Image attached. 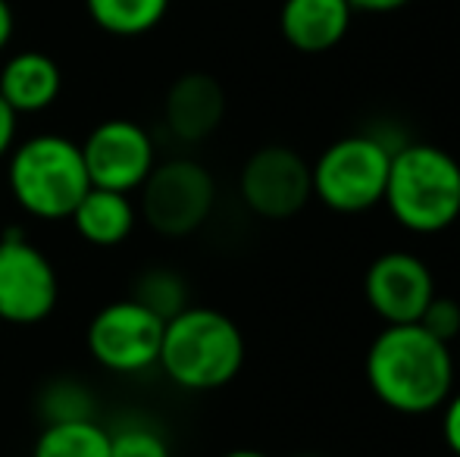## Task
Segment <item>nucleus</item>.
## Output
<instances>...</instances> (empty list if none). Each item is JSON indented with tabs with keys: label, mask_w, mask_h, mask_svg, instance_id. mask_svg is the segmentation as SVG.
<instances>
[{
	"label": "nucleus",
	"mask_w": 460,
	"mask_h": 457,
	"mask_svg": "<svg viewBox=\"0 0 460 457\" xmlns=\"http://www.w3.org/2000/svg\"><path fill=\"white\" fill-rule=\"evenodd\" d=\"M367 382L388 410L423 417L455 391V354L420 323L385 326L367 347Z\"/></svg>",
	"instance_id": "f257e3e1"
},
{
	"label": "nucleus",
	"mask_w": 460,
	"mask_h": 457,
	"mask_svg": "<svg viewBox=\"0 0 460 457\" xmlns=\"http://www.w3.org/2000/svg\"><path fill=\"white\" fill-rule=\"evenodd\" d=\"M157 366L185 391H217L242 373L244 336L229 313L188 304L166 320Z\"/></svg>",
	"instance_id": "f03ea898"
},
{
	"label": "nucleus",
	"mask_w": 460,
	"mask_h": 457,
	"mask_svg": "<svg viewBox=\"0 0 460 457\" xmlns=\"http://www.w3.org/2000/svg\"><path fill=\"white\" fill-rule=\"evenodd\" d=\"M382 204L407 232H445L460 220V163L436 145L407 141L392 154Z\"/></svg>",
	"instance_id": "7ed1b4c3"
},
{
	"label": "nucleus",
	"mask_w": 460,
	"mask_h": 457,
	"mask_svg": "<svg viewBox=\"0 0 460 457\" xmlns=\"http://www.w3.org/2000/svg\"><path fill=\"white\" fill-rule=\"evenodd\" d=\"M6 185L13 201L44 223L69 220L92 189L79 141L60 132H38L19 141L6 157Z\"/></svg>",
	"instance_id": "20e7f679"
},
{
	"label": "nucleus",
	"mask_w": 460,
	"mask_h": 457,
	"mask_svg": "<svg viewBox=\"0 0 460 457\" xmlns=\"http://www.w3.org/2000/svg\"><path fill=\"white\" fill-rule=\"evenodd\" d=\"M398 147L382 135H345L332 141L310 166L314 195L323 207L341 216H358L373 210L385 198L388 166Z\"/></svg>",
	"instance_id": "39448f33"
},
{
	"label": "nucleus",
	"mask_w": 460,
	"mask_h": 457,
	"mask_svg": "<svg viewBox=\"0 0 460 457\" xmlns=\"http://www.w3.org/2000/svg\"><path fill=\"white\" fill-rule=\"evenodd\" d=\"M217 182L198 160H164L138 189V220L157 235H194L213 214Z\"/></svg>",
	"instance_id": "423d86ee"
},
{
	"label": "nucleus",
	"mask_w": 460,
	"mask_h": 457,
	"mask_svg": "<svg viewBox=\"0 0 460 457\" xmlns=\"http://www.w3.org/2000/svg\"><path fill=\"white\" fill-rule=\"evenodd\" d=\"M164 326L154 311L138 304L135 298H122L101 307L92 317L85 332L88 354L103 370L135 376L157 366L160 345H164Z\"/></svg>",
	"instance_id": "0eeeda50"
},
{
	"label": "nucleus",
	"mask_w": 460,
	"mask_h": 457,
	"mask_svg": "<svg viewBox=\"0 0 460 457\" xmlns=\"http://www.w3.org/2000/svg\"><path fill=\"white\" fill-rule=\"evenodd\" d=\"M57 301L60 279L50 257L22 232H6L0 238V320L10 326L44 323Z\"/></svg>",
	"instance_id": "6e6552de"
},
{
	"label": "nucleus",
	"mask_w": 460,
	"mask_h": 457,
	"mask_svg": "<svg viewBox=\"0 0 460 457\" xmlns=\"http://www.w3.org/2000/svg\"><path fill=\"white\" fill-rule=\"evenodd\" d=\"M88 182L94 189L135 195L157 166V145L135 119H103L82 141Z\"/></svg>",
	"instance_id": "1a4fd4ad"
},
{
	"label": "nucleus",
	"mask_w": 460,
	"mask_h": 457,
	"mask_svg": "<svg viewBox=\"0 0 460 457\" xmlns=\"http://www.w3.org/2000/svg\"><path fill=\"white\" fill-rule=\"evenodd\" d=\"M244 207L261 220H291L314 198L310 163L285 145H267L254 151L238 176Z\"/></svg>",
	"instance_id": "9d476101"
},
{
	"label": "nucleus",
	"mask_w": 460,
	"mask_h": 457,
	"mask_svg": "<svg viewBox=\"0 0 460 457\" xmlns=\"http://www.w3.org/2000/svg\"><path fill=\"white\" fill-rule=\"evenodd\" d=\"M364 298L385 326L420 323L426 304L436 298V279L423 257L411 250H385L367 267Z\"/></svg>",
	"instance_id": "9b49d317"
},
{
	"label": "nucleus",
	"mask_w": 460,
	"mask_h": 457,
	"mask_svg": "<svg viewBox=\"0 0 460 457\" xmlns=\"http://www.w3.org/2000/svg\"><path fill=\"white\" fill-rule=\"evenodd\" d=\"M226 116V92L213 75L185 73L170 85L164 101L166 128L185 145L207 141Z\"/></svg>",
	"instance_id": "f8f14e48"
},
{
	"label": "nucleus",
	"mask_w": 460,
	"mask_h": 457,
	"mask_svg": "<svg viewBox=\"0 0 460 457\" xmlns=\"http://www.w3.org/2000/svg\"><path fill=\"white\" fill-rule=\"evenodd\" d=\"M351 16L348 0H285L279 10V31L301 54H326L345 41Z\"/></svg>",
	"instance_id": "ddd939ff"
},
{
	"label": "nucleus",
	"mask_w": 460,
	"mask_h": 457,
	"mask_svg": "<svg viewBox=\"0 0 460 457\" xmlns=\"http://www.w3.org/2000/svg\"><path fill=\"white\" fill-rule=\"evenodd\" d=\"M63 92V73L54 57L41 50H19L0 66V98L16 116H35L57 104Z\"/></svg>",
	"instance_id": "4468645a"
},
{
	"label": "nucleus",
	"mask_w": 460,
	"mask_h": 457,
	"mask_svg": "<svg viewBox=\"0 0 460 457\" xmlns=\"http://www.w3.org/2000/svg\"><path fill=\"white\" fill-rule=\"evenodd\" d=\"M69 220L82 242L94 244V248H116V244L128 242V235L138 226V204L132 201V195L92 185Z\"/></svg>",
	"instance_id": "2eb2a0df"
},
{
	"label": "nucleus",
	"mask_w": 460,
	"mask_h": 457,
	"mask_svg": "<svg viewBox=\"0 0 460 457\" xmlns=\"http://www.w3.org/2000/svg\"><path fill=\"white\" fill-rule=\"evenodd\" d=\"M172 0H85L92 22L107 35L138 38L154 31L170 13Z\"/></svg>",
	"instance_id": "dca6fc26"
},
{
	"label": "nucleus",
	"mask_w": 460,
	"mask_h": 457,
	"mask_svg": "<svg viewBox=\"0 0 460 457\" xmlns=\"http://www.w3.org/2000/svg\"><path fill=\"white\" fill-rule=\"evenodd\" d=\"M31 457H110V429L94 420L44 423Z\"/></svg>",
	"instance_id": "f3484780"
},
{
	"label": "nucleus",
	"mask_w": 460,
	"mask_h": 457,
	"mask_svg": "<svg viewBox=\"0 0 460 457\" xmlns=\"http://www.w3.org/2000/svg\"><path fill=\"white\" fill-rule=\"evenodd\" d=\"M38 414L44 423H73V420H94L97 401L85 382L79 379H50L38 395Z\"/></svg>",
	"instance_id": "a211bd4d"
},
{
	"label": "nucleus",
	"mask_w": 460,
	"mask_h": 457,
	"mask_svg": "<svg viewBox=\"0 0 460 457\" xmlns=\"http://www.w3.org/2000/svg\"><path fill=\"white\" fill-rule=\"evenodd\" d=\"M138 304H145L147 311H154L160 320H172L179 311L188 307V288L185 279L172 269H145L135 279V292L128 294Z\"/></svg>",
	"instance_id": "6ab92c4d"
},
{
	"label": "nucleus",
	"mask_w": 460,
	"mask_h": 457,
	"mask_svg": "<svg viewBox=\"0 0 460 457\" xmlns=\"http://www.w3.org/2000/svg\"><path fill=\"white\" fill-rule=\"evenodd\" d=\"M110 457H172L170 442L147 423H122L110 433Z\"/></svg>",
	"instance_id": "aec40b11"
},
{
	"label": "nucleus",
	"mask_w": 460,
	"mask_h": 457,
	"mask_svg": "<svg viewBox=\"0 0 460 457\" xmlns=\"http://www.w3.org/2000/svg\"><path fill=\"white\" fill-rule=\"evenodd\" d=\"M420 326H423L429 336H436L438 342L451 345L455 338H460V301L448 298V294H442V298H432L429 304H426L423 317H420Z\"/></svg>",
	"instance_id": "412c9836"
},
{
	"label": "nucleus",
	"mask_w": 460,
	"mask_h": 457,
	"mask_svg": "<svg viewBox=\"0 0 460 457\" xmlns=\"http://www.w3.org/2000/svg\"><path fill=\"white\" fill-rule=\"evenodd\" d=\"M442 408V439L448 452L460 457V391H451Z\"/></svg>",
	"instance_id": "4be33fe9"
},
{
	"label": "nucleus",
	"mask_w": 460,
	"mask_h": 457,
	"mask_svg": "<svg viewBox=\"0 0 460 457\" xmlns=\"http://www.w3.org/2000/svg\"><path fill=\"white\" fill-rule=\"evenodd\" d=\"M16 132H19V116L0 98V160L10 157V151L16 147Z\"/></svg>",
	"instance_id": "5701e85b"
},
{
	"label": "nucleus",
	"mask_w": 460,
	"mask_h": 457,
	"mask_svg": "<svg viewBox=\"0 0 460 457\" xmlns=\"http://www.w3.org/2000/svg\"><path fill=\"white\" fill-rule=\"evenodd\" d=\"M354 13H394L401 6H407L411 0H348Z\"/></svg>",
	"instance_id": "b1692460"
},
{
	"label": "nucleus",
	"mask_w": 460,
	"mask_h": 457,
	"mask_svg": "<svg viewBox=\"0 0 460 457\" xmlns=\"http://www.w3.org/2000/svg\"><path fill=\"white\" fill-rule=\"evenodd\" d=\"M13 31H16V16H13V6H10V0H0V54H4V48H10Z\"/></svg>",
	"instance_id": "393cba45"
},
{
	"label": "nucleus",
	"mask_w": 460,
	"mask_h": 457,
	"mask_svg": "<svg viewBox=\"0 0 460 457\" xmlns=\"http://www.w3.org/2000/svg\"><path fill=\"white\" fill-rule=\"evenodd\" d=\"M223 457H270V454L254 452V448H235V452H229V454H223Z\"/></svg>",
	"instance_id": "a878e982"
}]
</instances>
